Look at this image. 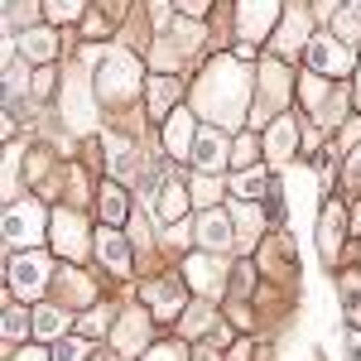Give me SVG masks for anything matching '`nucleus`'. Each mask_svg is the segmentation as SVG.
I'll list each match as a JSON object with an SVG mask.
<instances>
[{"label":"nucleus","mask_w":361,"mask_h":361,"mask_svg":"<svg viewBox=\"0 0 361 361\" xmlns=\"http://www.w3.org/2000/svg\"><path fill=\"white\" fill-rule=\"evenodd\" d=\"M193 102H197L202 116L236 126V121H241V106H246V73H241V58H212V68L202 73Z\"/></svg>","instance_id":"f257e3e1"},{"label":"nucleus","mask_w":361,"mask_h":361,"mask_svg":"<svg viewBox=\"0 0 361 361\" xmlns=\"http://www.w3.org/2000/svg\"><path fill=\"white\" fill-rule=\"evenodd\" d=\"M97 63V92H106L111 102H121L126 92H135L140 82V63L130 54H121V49H97V54H87Z\"/></svg>","instance_id":"f03ea898"},{"label":"nucleus","mask_w":361,"mask_h":361,"mask_svg":"<svg viewBox=\"0 0 361 361\" xmlns=\"http://www.w3.org/2000/svg\"><path fill=\"white\" fill-rule=\"evenodd\" d=\"M44 279H49V255L25 250V255H15V260H10V289H15L20 299L44 294Z\"/></svg>","instance_id":"7ed1b4c3"},{"label":"nucleus","mask_w":361,"mask_h":361,"mask_svg":"<svg viewBox=\"0 0 361 361\" xmlns=\"http://www.w3.org/2000/svg\"><path fill=\"white\" fill-rule=\"evenodd\" d=\"M275 10H279V0H241V5H236V25H241V34H246L250 44L270 34Z\"/></svg>","instance_id":"20e7f679"},{"label":"nucleus","mask_w":361,"mask_h":361,"mask_svg":"<svg viewBox=\"0 0 361 361\" xmlns=\"http://www.w3.org/2000/svg\"><path fill=\"white\" fill-rule=\"evenodd\" d=\"M5 241L10 246H34L39 241V207L34 202H20L5 212Z\"/></svg>","instance_id":"39448f33"},{"label":"nucleus","mask_w":361,"mask_h":361,"mask_svg":"<svg viewBox=\"0 0 361 361\" xmlns=\"http://www.w3.org/2000/svg\"><path fill=\"white\" fill-rule=\"evenodd\" d=\"M63 116H68V126L73 130H87L92 121H97V111L87 106V73L78 68L73 73V82H68V97H63Z\"/></svg>","instance_id":"423d86ee"},{"label":"nucleus","mask_w":361,"mask_h":361,"mask_svg":"<svg viewBox=\"0 0 361 361\" xmlns=\"http://www.w3.org/2000/svg\"><path fill=\"white\" fill-rule=\"evenodd\" d=\"M308 68H318V73H347L352 68V54L337 39H313L308 44Z\"/></svg>","instance_id":"0eeeda50"},{"label":"nucleus","mask_w":361,"mask_h":361,"mask_svg":"<svg viewBox=\"0 0 361 361\" xmlns=\"http://www.w3.org/2000/svg\"><path fill=\"white\" fill-rule=\"evenodd\" d=\"M54 241H58V250H63L68 260H78V255L87 250L82 217H73V212H58V217H54Z\"/></svg>","instance_id":"6e6552de"},{"label":"nucleus","mask_w":361,"mask_h":361,"mask_svg":"<svg viewBox=\"0 0 361 361\" xmlns=\"http://www.w3.org/2000/svg\"><path fill=\"white\" fill-rule=\"evenodd\" d=\"M193 159H197V169H202V173L222 169L226 164V140H222V130H202V135H197V145H193Z\"/></svg>","instance_id":"1a4fd4ad"},{"label":"nucleus","mask_w":361,"mask_h":361,"mask_svg":"<svg viewBox=\"0 0 361 361\" xmlns=\"http://www.w3.org/2000/svg\"><path fill=\"white\" fill-rule=\"evenodd\" d=\"M188 279H193L197 294H222V265L207 260V255H193L188 260Z\"/></svg>","instance_id":"9d476101"},{"label":"nucleus","mask_w":361,"mask_h":361,"mask_svg":"<svg viewBox=\"0 0 361 361\" xmlns=\"http://www.w3.org/2000/svg\"><path fill=\"white\" fill-rule=\"evenodd\" d=\"M164 145L173 149V154H188L197 140H193V121H188V111H173L164 121Z\"/></svg>","instance_id":"9b49d317"},{"label":"nucleus","mask_w":361,"mask_h":361,"mask_svg":"<svg viewBox=\"0 0 361 361\" xmlns=\"http://www.w3.org/2000/svg\"><path fill=\"white\" fill-rule=\"evenodd\" d=\"M154 212H159V222H178V217L188 212V193H183V183L164 178V188H159V202H154Z\"/></svg>","instance_id":"f8f14e48"},{"label":"nucleus","mask_w":361,"mask_h":361,"mask_svg":"<svg viewBox=\"0 0 361 361\" xmlns=\"http://www.w3.org/2000/svg\"><path fill=\"white\" fill-rule=\"evenodd\" d=\"M197 236H202V246H207V250H226V246H231V226H226L222 212H202Z\"/></svg>","instance_id":"ddd939ff"},{"label":"nucleus","mask_w":361,"mask_h":361,"mask_svg":"<svg viewBox=\"0 0 361 361\" xmlns=\"http://www.w3.org/2000/svg\"><path fill=\"white\" fill-rule=\"evenodd\" d=\"M304 29H308V20H304V10H289V20L279 25V34H275V54H294L299 44H304Z\"/></svg>","instance_id":"4468645a"},{"label":"nucleus","mask_w":361,"mask_h":361,"mask_svg":"<svg viewBox=\"0 0 361 361\" xmlns=\"http://www.w3.org/2000/svg\"><path fill=\"white\" fill-rule=\"evenodd\" d=\"M337 241H342V207L328 202V217L318 222V246H323V260H333L337 255Z\"/></svg>","instance_id":"2eb2a0df"},{"label":"nucleus","mask_w":361,"mask_h":361,"mask_svg":"<svg viewBox=\"0 0 361 361\" xmlns=\"http://www.w3.org/2000/svg\"><path fill=\"white\" fill-rule=\"evenodd\" d=\"M294 145H299L294 121H275V130H270V159H275V164H284V159L294 154Z\"/></svg>","instance_id":"dca6fc26"},{"label":"nucleus","mask_w":361,"mask_h":361,"mask_svg":"<svg viewBox=\"0 0 361 361\" xmlns=\"http://www.w3.org/2000/svg\"><path fill=\"white\" fill-rule=\"evenodd\" d=\"M97 250H102V260H106L111 270H130V250H126V241H121L116 231H102V236H97Z\"/></svg>","instance_id":"f3484780"},{"label":"nucleus","mask_w":361,"mask_h":361,"mask_svg":"<svg viewBox=\"0 0 361 361\" xmlns=\"http://www.w3.org/2000/svg\"><path fill=\"white\" fill-rule=\"evenodd\" d=\"M106 149H111V169H116V178H135V149H130V140L106 135Z\"/></svg>","instance_id":"a211bd4d"},{"label":"nucleus","mask_w":361,"mask_h":361,"mask_svg":"<svg viewBox=\"0 0 361 361\" xmlns=\"http://www.w3.org/2000/svg\"><path fill=\"white\" fill-rule=\"evenodd\" d=\"M20 49H25L34 63H49V58L58 54V39L49 34V29H34V34H25V39H20Z\"/></svg>","instance_id":"6ab92c4d"},{"label":"nucleus","mask_w":361,"mask_h":361,"mask_svg":"<svg viewBox=\"0 0 361 361\" xmlns=\"http://www.w3.org/2000/svg\"><path fill=\"white\" fill-rule=\"evenodd\" d=\"M173 97H178V82H169V78H154V82H149V111H154V116H169Z\"/></svg>","instance_id":"aec40b11"},{"label":"nucleus","mask_w":361,"mask_h":361,"mask_svg":"<svg viewBox=\"0 0 361 361\" xmlns=\"http://www.w3.org/2000/svg\"><path fill=\"white\" fill-rule=\"evenodd\" d=\"M63 328H68L63 308H39V313H34V333H39V337H54V342H58Z\"/></svg>","instance_id":"412c9836"},{"label":"nucleus","mask_w":361,"mask_h":361,"mask_svg":"<svg viewBox=\"0 0 361 361\" xmlns=\"http://www.w3.org/2000/svg\"><path fill=\"white\" fill-rule=\"evenodd\" d=\"M145 333H149L145 313H130V318H121V347H126V352H135L140 342H145Z\"/></svg>","instance_id":"4be33fe9"},{"label":"nucleus","mask_w":361,"mask_h":361,"mask_svg":"<svg viewBox=\"0 0 361 361\" xmlns=\"http://www.w3.org/2000/svg\"><path fill=\"white\" fill-rule=\"evenodd\" d=\"M149 299H154L159 313H178V308H183V289H178V284H173V289H169V284H149Z\"/></svg>","instance_id":"5701e85b"},{"label":"nucleus","mask_w":361,"mask_h":361,"mask_svg":"<svg viewBox=\"0 0 361 361\" xmlns=\"http://www.w3.org/2000/svg\"><path fill=\"white\" fill-rule=\"evenodd\" d=\"M337 34H342V39H361V0H352V5L337 15Z\"/></svg>","instance_id":"b1692460"},{"label":"nucleus","mask_w":361,"mask_h":361,"mask_svg":"<svg viewBox=\"0 0 361 361\" xmlns=\"http://www.w3.org/2000/svg\"><path fill=\"white\" fill-rule=\"evenodd\" d=\"M102 217H106L111 226L126 217V197H121V188H102Z\"/></svg>","instance_id":"393cba45"},{"label":"nucleus","mask_w":361,"mask_h":361,"mask_svg":"<svg viewBox=\"0 0 361 361\" xmlns=\"http://www.w3.org/2000/svg\"><path fill=\"white\" fill-rule=\"evenodd\" d=\"M342 299H347V318L357 323V318H361V275L342 279Z\"/></svg>","instance_id":"a878e982"},{"label":"nucleus","mask_w":361,"mask_h":361,"mask_svg":"<svg viewBox=\"0 0 361 361\" xmlns=\"http://www.w3.org/2000/svg\"><path fill=\"white\" fill-rule=\"evenodd\" d=\"M231 188H236L241 197H260V193H265V178L250 169V173H236V178H231Z\"/></svg>","instance_id":"bb28decb"},{"label":"nucleus","mask_w":361,"mask_h":361,"mask_svg":"<svg viewBox=\"0 0 361 361\" xmlns=\"http://www.w3.org/2000/svg\"><path fill=\"white\" fill-rule=\"evenodd\" d=\"M44 10H49V20H73V15H78V10H82V0H49V5H44Z\"/></svg>","instance_id":"cd10ccee"},{"label":"nucleus","mask_w":361,"mask_h":361,"mask_svg":"<svg viewBox=\"0 0 361 361\" xmlns=\"http://www.w3.org/2000/svg\"><path fill=\"white\" fill-rule=\"evenodd\" d=\"M25 328H29L25 308H15V304H10V308H5V337H20V333H25Z\"/></svg>","instance_id":"c85d7f7f"},{"label":"nucleus","mask_w":361,"mask_h":361,"mask_svg":"<svg viewBox=\"0 0 361 361\" xmlns=\"http://www.w3.org/2000/svg\"><path fill=\"white\" fill-rule=\"evenodd\" d=\"M54 361H82V342H54Z\"/></svg>","instance_id":"c756f323"},{"label":"nucleus","mask_w":361,"mask_h":361,"mask_svg":"<svg viewBox=\"0 0 361 361\" xmlns=\"http://www.w3.org/2000/svg\"><path fill=\"white\" fill-rule=\"evenodd\" d=\"M193 193H197V202H212V197L222 193V183H217V178H197V188H193Z\"/></svg>","instance_id":"7c9ffc66"},{"label":"nucleus","mask_w":361,"mask_h":361,"mask_svg":"<svg viewBox=\"0 0 361 361\" xmlns=\"http://www.w3.org/2000/svg\"><path fill=\"white\" fill-rule=\"evenodd\" d=\"M145 361H183V347H173V342H169V347H154Z\"/></svg>","instance_id":"2f4dec72"},{"label":"nucleus","mask_w":361,"mask_h":361,"mask_svg":"<svg viewBox=\"0 0 361 361\" xmlns=\"http://www.w3.org/2000/svg\"><path fill=\"white\" fill-rule=\"evenodd\" d=\"M82 333L92 337V333H106V313H87L82 318Z\"/></svg>","instance_id":"473e14b6"},{"label":"nucleus","mask_w":361,"mask_h":361,"mask_svg":"<svg viewBox=\"0 0 361 361\" xmlns=\"http://www.w3.org/2000/svg\"><path fill=\"white\" fill-rule=\"evenodd\" d=\"M236 222H241V231L255 236V231H260V212H246V207H241V212H236Z\"/></svg>","instance_id":"72a5a7b5"},{"label":"nucleus","mask_w":361,"mask_h":361,"mask_svg":"<svg viewBox=\"0 0 361 361\" xmlns=\"http://www.w3.org/2000/svg\"><path fill=\"white\" fill-rule=\"evenodd\" d=\"M173 5H178V10H183V15H202V10H207V5H212V0H173Z\"/></svg>","instance_id":"f704fd0d"},{"label":"nucleus","mask_w":361,"mask_h":361,"mask_svg":"<svg viewBox=\"0 0 361 361\" xmlns=\"http://www.w3.org/2000/svg\"><path fill=\"white\" fill-rule=\"evenodd\" d=\"M246 159H255V140H241V145H236V164H246Z\"/></svg>","instance_id":"c9c22d12"},{"label":"nucleus","mask_w":361,"mask_h":361,"mask_svg":"<svg viewBox=\"0 0 361 361\" xmlns=\"http://www.w3.org/2000/svg\"><path fill=\"white\" fill-rule=\"evenodd\" d=\"M347 361H361V333H347Z\"/></svg>","instance_id":"e433bc0d"},{"label":"nucleus","mask_w":361,"mask_h":361,"mask_svg":"<svg viewBox=\"0 0 361 361\" xmlns=\"http://www.w3.org/2000/svg\"><path fill=\"white\" fill-rule=\"evenodd\" d=\"M15 361H54V357H44V352H20Z\"/></svg>","instance_id":"4c0bfd02"},{"label":"nucleus","mask_w":361,"mask_h":361,"mask_svg":"<svg viewBox=\"0 0 361 361\" xmlns=\"http://www.w3.org/2000/svg\"><path fill=\"white\" fill-rule=\"evenodd\" d=\"M197 361H217V352H197Z\"/></svg>","instance_id":"58836bf2"},{"label":"nucleus","mask_w":361,"mask_h":361,"mask_svg":"<svg viewBox=\"0 0 361 361\" xmlns=\"http://www.w3.org/2000/svg\"><path fill=\"white\" fill-rule=\"evenodd\" d=\"M357 106H361V68H357Z\"/></svg>","instance_id":"ea45409f"}]
</instances>
